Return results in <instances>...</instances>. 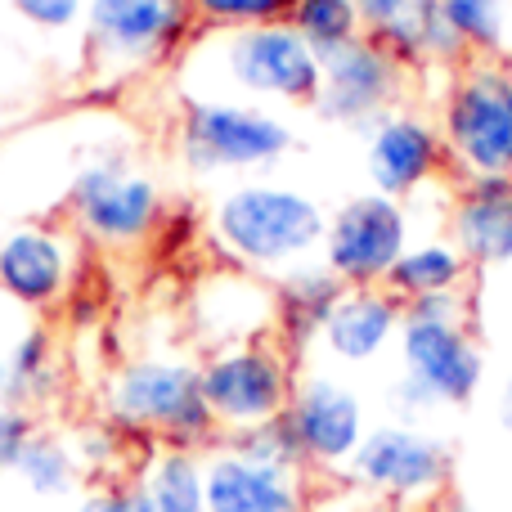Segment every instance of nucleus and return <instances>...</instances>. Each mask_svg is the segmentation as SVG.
Masks as SVG:
<instances>
[{"mask_svg": "<svg viewBox=\"0 0 512 512\" xmlns=\"http://www.w3.org/2000/svg\"><path fill=\"white\" fill-rule=\"evenodd\" d=\"M328 212L319 198L279 180H243L216 194L207 212V239L221 256L256 274H279L288 265L319 256Z\"/></svg>", "mask_w": 512, "mask_h": 512, "instance_id": "obj_1", "label": "nucleus"}, {"mask_svg": "<svg viewBox=\"0 0 512 512\" xmlns=\"http://www.w3.org/2000/svg\"><path fill=\"white\" fill-rule=\"evenodd\" d=\"M108 423L153 441L158 450H216L221 427L203 396L198 364L185 355H135L104 387Z\"/></svg>", "mask_w": 512, "mask_h": 512, "instance_id": "obj_2", "label": "nucleus"}, {"mask_svg": "<svg viewBox=\"0 0 512 512\" xmlns=\"http://www.w3.org/2000/svg\"><path fill=\"white\" fill-rule=\"evenodd\" d=\"M472 297L459 292H432V297L405 301L400 319V373L436 400V409L472 405L486 382V351L468 324Z\"/></svg>", "mask_w": 512, "mask_h": 512, "instance_id": "obj_3", "label": "nucleus"}, {"mask_svg": "<svg viewBox=\"0 0 512 512\" xmlns=\"http://www.w3.org/2000/svg\"><path fill=\"white\" fill-rule=\"evenodd\" d=\"M441 126L450 171L468 176H512V68L499 59H468L454 68L441 95Z\"/></svg>", "mask_w": 512, "mask_h": 512, "instance_id": "obj_4", "label": "nucleus"}, {"mask_svg": "<svg viewBox=\"0 0 512 512\" xmlns=\"http://www.w3.org/2000/svg\"><path fill=\"white\" fill-rule=\"evenodd\" d=\"M194 27L189 0H86L81 50L99 77L122 81L180 59Z\"/></svg>", "mask_w": 512, "mask_h": 512, "instance_id": "obj_5", "label": "nucleus"}, {"mask_svg": "<svg viewBox=\"0 0 512 512\" xmlns=\"http://www.w3.org/2000/svg\"><path fill=\"white\" fill-rule=\"evenodd\" d=\"M297 149V131L252 99L194 95L180 117V153L198 176L221 171H270Z\"/></svg>", "mask_w": 512, "mask_h": 512, "instance_id": "obj_6", "label": "nucleus"}, {"mask_svg": "<svg viewBox=\"0 0 512 512\" xmlns=\"http://www.w3.org/2000/svg\"><path fill=\"white\" fill-rule=\"evenodd\" d=\"M198 378H203L207 409H212L221 436L283 418L292 387H297L288 346L274 342V337H248V342L234 346H216L198 364Z\"/></svg>", "mask_w": 512, "mask_h": 512, "instance_id": "obj_7", "label": "nucleus"}, {"mask_svg": "<svg viewBox=\"0 0 512 512\" xmlns=\"http://www.w3.org/2000/svg\"><path fill=\"white\" fill-rule=\"evenodd\" d=\"M216 68L252 104L315 108L324 86V59L288 23L234 27L216 45Z\"/></svg>", "mask_w": 512, "mask_h": 512, "instance_id": "obj_8", "label": "nucleus"}, {"mask_svg": "<svg viewBox=\"0 0 512 512\" xmlns=\"http://www.w3.org/2000/svg\"><path fill=\"white\" fill-rule=\"evenodd\" d=\"M68 216L90 243L126 252L158 234L167 207H162V189L149 171H135L122 158H99L77 167L72 176Z\"/></svg>", "mask_w": 512, "mask_h": 512, "instance_id": "obj_9", "label": "nucleus"}, {"mask_svg": "<svg viewBox=\"0 0 512 512\" xmlns=\"http://www.w3.org/2000/svg\"><path fill=\"white\" fill-rule=\"evenodd\" d=\"M346 477L373 499L414 508L450 486V445L423 423H378L364 432L360 450L346 463Z\"/></svg>", "mask_w": 512, "mask_h": 512, "instance_id": "obj_10", "label": "nucleus"}, {"mask_svg": "<svg viewBox=\"0 0 512 512\" xmlns=\"http://www.w3.org/2000/svg\"><path fill=\"white\" fill-rule=\"evenodd\" d=\"M409 243H414L409 207L391 194L364 189V194H351L328 212L319 256L346 288H378L396 270Z\"/></svg>", "mask_w": 512, "mask_h": 512, "instance_id": "obj_11", "label": "nucleus"}, {"mask_svg": "<svg viewBox=\"0 0 512 512\" xmlns=\"http://www.w3.org/2000/svg\"><path fill=\"white\" fill-rule=\"evenodd\" d=\"M405 86L409 72L364 32L360 41L342 45L324 59V86H319V99L310 113L364 135L391 108H405Z\"/></svg>", "mask_w": 512, "mask_h": 512, "instance_id": "obj_12", "label": "nucleus"}, {"mask_svg": "<svg viewBox=\"0 0 512 512\" xmlns=\"http://www.w3.org/2000/svg\"><path fill=\"white\" fill-rule=\"evenodd\" d=\"M288 427L301 445L306 468L319 472H342L351 463V454L360 450L364 432H369V414L364 400L351 382H342L337 373H306L297 378L288 400Z\"/></svg>", "mask_w": 512, "mask_h": 512, "instance_id": "obj_13", "label": "nucleus"}, {"mask_svg": "<svg viewBox=\"0 0 512 512\" xmlns=\"http://www.w3.org/2000/svg\"><path fill=\"white\" fill-rule=\"evenodd\" d=\"M450 171L441 126L414 108H391L382 122L364 131V176L369 189L391 198H414Z\"/></svg>", "mask_w": 512, "mask_h": 512, "instance_id": "obj_14", "label": "nucleus"}, {"mask_svg": "<svg viewBox=\"0 0 512 512\" xmlns=\"http://www.w3.org/2000/svg\"><path fill=\"white\" fill-rule=\"evenodd\" d=\"M72 239L50 225H14L0 234V292L27 310H54L72 288Z\"/></svg>", "mask_w": 512, "mask_h": 512, "instance_id": "obj_15", "label": "nucleus"}, {"mask_svg": "<svg viewBox=\"0 0 512 512\" xmlns=\"http://www.w3.org/2000/svg\"><path fill=\"white\" fill-rule=\"evenodd\" d=\"M405 301L378 283V288H342L319 324L315 346L337 364H373L400 337Z\"/></svg>", "mask_w": 512, "mask_h": 512, "instance_id": "obj_16", "label": "nucleus"}, {"mask_svg": "<svg viewBox=\"0 0 512 512\" xmlns=\"http://www.w3.org/2000/svg\"><path fill=\"white\" fill-rule=\"evenodd\" d=\"M472 270L512 265V176H468L450 203V234Z\"/></svg>", "mask_w": 512, "mask_h": 512, "instance_id": "obj_17", "label": "nucleus"}, {"mask_svg": "<svg viewBox=\"0 0 512 512\" xmlns=\"http://www.w3.org/2000/svg\"><path fill=\"white\" fill-rule=\"evenodd\" d=\"M207 512H301V472L265 468L230 445L203 454Z\"/></svg>", "mask_w": 512, "mask_h": 512, "instance_id": "obj_18", "label": "nucleus"}, {"mask_svg": "<svg viewBox=\"0 0 512 512\" xmlns=\"http://www.w3.org/2000/svg\"><path fill=\"white\" fill-rule=\"evenodd\" d=\"M373 41L391 54L405 72L418 68H463L472 59L468 45L459 41V32L450 27L445 0H418L405 14H396L391 23L373 27Z\"/></svg>", "mask_w": 512, "mask_h": 512, "instance_id": "obj_19", "label": "nucleus"}, {"mask_svg": "<svg viewBox=\"0 0 512 512\" xmlns=\"http://www.w3.org/2000/svg\"><path fill=\"white\" fill-rule=\"evenodd\" d=\"M342 288L346 283L328 270L324 256H306V261L274 274V324H279V337L292 351H301L319 337V324H324L328 306L342 297Z\"/></svg>", "mask_w": 512, "mask_h": 512, "instance_id": "obj_20", "label": "nucleus"}, {"mask_svg": "<svg viewBox=\"0 0 512 512\" xmlns=\"http://www.w3.org/2000/svg\"><path fill=\"white\" fill-rule=\"evenodd\" d=\"M54 387H59L54 337H50V328L32 324L0 355V400H9V405H18V409H32V405H41Z\"/></svg>", "mask_w": 512, "mask_h": 512, "instance_id": "obj_21", "label": "nucleus"}, {"mask_svg": "<svg viewBox=\"0 0 512 512\" xmlns=\"http://www.w3.org/2000/svg\"><path fill=\"white\" fill-rule=\"evenodd\" d=\"M468 274L472 261L450 239H414L396 261V270L387 274V288L400 301H414V297H432V292L468 288Z\"/></svg>", "mask_w": 512, "mask_h": 512, "instance_id": "obj_22", "label": "nucleus"}, {"mask_svg": "<svg viewBox=\"0 0 512 512\" xmlns=\"http://www.w3.org/2000/svg\"><path fill=\"white\" fill-rule=\"evenodd\" d=\"M9 477H14L32 499H50L54 504V499L77 495L81 459L72 454L68 441H59V436H50V432H36L32 441L23 445V454H18V463H14Z\"/></svg>", "mask_w": 512, "mask_h": 512, "instance_id": "obj_23", "label": "nucleus"}, {"mask_svg": "<svg viewBox=\"0 0 512 512\" xmlns=\"http://www.w3.org/2000/svg\"><path fill=\"white\" fill-rule=\"evenodd\" d=\"M144 490L158 512H207L203 454L194 450H158L144 463Z\"/></svg>", "mask_w": 512, "mask_h": 512, "instance_id": "obj_24", "label": "nucleus"}, {"mask_svg": "<svg viewBox=\"0 0 512 512\" xmlns=\"http://www.w3.org/2000/svg\"><path fill=\"white\" fill-rule=\"evenodd\" d=\"M283 23H288L319 59H328L333 50H342V45H351L364 36L355 0H292Z\"/></svg>", "mask_w": 512, "mask_h": 512, "instance_id": "obj_25", "label": "nucleus"}, {"mask_svg": "<svg viewBox=\"0 0 512 512\" xmlns=\"http://www.w3.org/2000/svg\"><path fill=\"white\" fill-rule=\"evenodd\" d=\"M450 27L459 41L468 45L472 59H499L508 50V18L504 5H486V0H445Z\"/></svg>", "mask_w": 512, "mask_h": 512, "instance_id": "obj_26", "label": "nucleus"}, {"mask_svg": "<svg viewBox=\"0 0 512 512\" xmlns=\"http://www.w3.org/2000/svg\"><path fill=\"white\" fill-rule=\"evenodd\" d=\"M221 445H230L234 454L252 463H265V468H283V472H306V459H301V445L292 436L288 418H270V423L243 427V432H225Z\"/></svg>", "mask_w": 512, "mask_h": 512, "instance_id": "obj_27", "label": "nucleus"}, {"mask_svg": "<svg viewBox=\"0 0 512 512\" xmlns=\"http://www.w3.org/2000/svg\"><path fill=\"white\" fill-rule=\"evenodd\" d=\"M292 0H189L194 23L207 32H234V27L256 23H283Z\"/></svg>", "mask_w": 512, "mask_h": 512, "instance_id": "obj_28", "label": "nucleus"}, {"mask_svg": "<svg viewBox=\"0 0 512 512\" xmlns=\"http://www.w3.org/2000/svg\"><path fill=\"white\" fill-rule=\"evenodd\" d=\"M14 9L36 32H68V27L81 23L86 0H14Z\"/></svg>", "mask_w": 512, "mask_h": 512, "instance_id": "obj_29", "label": "nucleus"}, {"mask_svg": "<svg viewBox=\"0 0 512 512\" xmlns=\"http://www.w3.org/2000/svg\"><path fill=\"white\" fill-rule=\"evenodd\" d=\"M77 512H158L144 490V481H113V486H99L90 495H81Z\"/></svg>", "mask_w": 512, "mask_h": 512, "instance_id": "obj_30", "label": "nucleus"}, {"mask_svg": "<svg viewBox=\"0 0 512 512\" xmlns=\"http://www.w3.org/2000/svg\"><path fill=\"white\" fill-rule=\"evenodd\" d=\"M36 436V418L32 409H18L9 400H0V477H9L23 454V445Z\"/></svg>", "mask_w": 512, "mask_h": 512, "instance_id": "obj_31", "label": "nucleus"}, {"mask_svg": "<svg viewBox=\"0 0 512 512\" xmlns=\"http://www.w3.org/2000/svg\"><path fill=\"white\" fill-rule=\"evenodd\" d=\"M409 5H418V0H355V9H360V23L364 32H373V27L391 23L396 14H405Z\"/></svg>", "mask_w": 512, "mask_h": 512, "instance_id": "obj_32", "label": "nucleus"}, {"mask_svg": "<svg viewBox=\"0 0 512 512\" xmlns=\"http://www.w3.org/2000/svg\"><path fill=\"white\" fill-rule=\"evenodd\" d=\"M499 427L512 432V373L504 378V387H499Z\"/></svg>", "mask_w": 512, "mask_h": 512, "instance_id": "obj_33", "label": "nucleus"}, {"mask_svg": "<svg viewBox=\"0 0 512 512\" xmlns=\"http://www.w3.org/2000/svg\"><path fill=\"white\" fill-rule=\"evenodd\" d=\"M486 5H504V0H486Z\"/></svg>", "mask_w": 512, "mask_h": 512, "instance_id": "obj_34", "label": "nucleus"}]
</instances>
